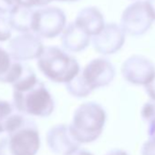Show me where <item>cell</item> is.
I'll return each instance as SVG.
<instances>
[{"label": "cell", "instance_id": "obj_27", "mask_svg": "<svg viewBox=\"0 0 155 155\" xmlns=\"http://www.w3.org/2000/svg\"><path fill=\"white\" fill-rule=\"evenodd\" d=\"M51 1H68V2H75V1H78V0H50Z\"/></svg>", "mask_w": 155, "mask_h": 155}, {"label": "cell", "instance_id": "obj_13", "mask_svg": "<svg viewBox=\"0 0 155 155\" xmlns=\"http://www.w3.org/2000/svg\"><path fill=\"white\" fill-rule=\"evenodd\" d=\"M28 66L22 65L0 47V82L15 84L26 72Z\"/></svg>", "mask_w": 155, "mask_h": 155}, {"label": "cell", "instance_id": "obj_16", "mask_svg": "<svg viewBox=\"0 0 155 155\" xmlns=\"http://www.w3.org/2000/svg\"><path fill=\"white\" fill-rule=\"evenodd\" d=\"M34 15L30 8L18 5L9 16V24L15 30L27 33L33 28Z\"/></svg>", "mask_w": 155, "mask_h": 155}, {"label": "cell", "instance_id": "obj_20", "mask_svg": "<svg viewBox=\"0 0 155 155\" xmlns=\"http://www.w3.org/2000/svg\"><path fill=\"white\" fill-rule=\"evenodd\" d=\"M18 6L17 0H0V14H11Z\"/></svg>", "mask_w": 155, "mask_h": 155}, {"label": "cell", "instance_id": "obj_11", "mask_svg": "<svg viewBox=\"0 0 155 155\" xmlns=\"http://www.w3.org/2000/svg\"><path fill=\"white\" fill-rule=\"evenodd\" d=\"M47 144L55 154L66 155L79 149L81 143L71 133L69 125L58 124L47 132Z\"/></svg>", "mask_w": 155, "mask_h": 155}, {"label": "cell", "instance_id": "obj_8", "mask_svg": "<svg viewBox=\"0 0 155 155\" xmlns=\"http://www.w3.org/2000/svg\"><path fill=\"white\" fill-rule=\"evenodd\" d=\"M152 21L145 2L138 1L130 4L124 10L120 19V27L125 34L139 37L150 29Z\"/></svg>", "mask_w": 155, "mask_h": 155}, {"label": "cell", "instance_id": "obj_9", "mask_svg": "<svg viewBox=\"0 0 155 155\" xmlns=\"http://www.w3.org/2000/svg\"><path fill=\"white\" fill-rule=\"evenodd\" d=\"M91 42L94 49L102 55H112L118 52L124 45L125 32L120 26L115 23L105 25L104 28L92 37Z\"/></svg>", "mask_w": 155, "mask_h": 155}, {"label": "cell", "instance_id": "obj_14", "mask_svg": "<svg viewBox=\"0 0 155 155\" xmlns=\"http://www.w3.org/2000/svg\"><path fill=\"white\" fill-rule=\"evenodd\" d=\"M75 22L91 38L98 35L105 27L103 15L95 7H88L81 9L78 14Z\"/></svg>", "mask_w": 155, "mask_h": 155}, {"label": "cell", "instance_id": "obj_3", "mask_svg": "<svg viewBox=\"0 0 155 155\" xmlns=\"http://www.w3.org/2000/svg\"><path fill=\"white\" fill-rule=\"evenodd\" d=\"M38 66L49 81L63 84L72 81L81 70L74 57L55 46L44 47L38 58Z\"/></svg>", "mask_w": 155, "mask_h": 155}, {"label": "cell", "instance_id": "obj_25", "mask_svg": "<svg viewBox=\"0 0 155 155\" xmlns=\"http://www.w3.org/2000/svg\"><path fill=\"white\" fill-rule=\"evenodd\" d=\"M66 155H94L91 151L88 150H84V149H77L73 151H71L68 154Z\"/></svg>", "mask_w": 155, "mask_h": 155}, {"label": "cell", "instance_id": "obj_2", "mask_svg": "<svg viewBox=\"0 0 155 155\" xmlns=\"http://www.w3.org/2000/svg\"><path fill=\"white\" fill-rule=\"evenodd\" d=\"M106 120L105 109L97 102L88 101L75 110L69 128L74 138L81 144L91 143L101 137Z\"/></svg>", "mask_w": 155, "mask_h": 155}, {"label": "cell", "instance_id": "obj_1", "mask_svg": "<svg viewBox=\"0 0 155 155\" xmlns=\"http://www.w3.org/2000/svg\"><path fill=\"white\" fill-rule=\"evenodd\" d=\"M13 86L15 106L20 112L42 118L52 114L55 109L53 97L29 67Z\"/></svg>", "mask_w": 155, "mask_h": 155}, {"label": "cell", "instance_id": "obj_26", "mask_svg": "<svg viewBox=\"0 0 155 155\" xmlns=\"http://www.w3.org/2000/svg\"><path fill=\"white\" fill-rule=\"evenodd\" d=\"M104 155H129V153L121 149H112L107 151Z\"/></svg>", "mask_w": 155, "mask_h": 155}, {"label": "cell", "instance_id": "obj_10", "mask_svg": "<svg viewBox=\"0 0 155 155\" xmlns=\"http://www.w3.org/2000/svg\"><path fill=\"white\" fill-rule=\"evenodd\" d=\"M44 46L38 35L24 33L14 38L8 45V53L16 60L38 58Z\"/></svg>", "mask_w": 155, "mask_h": 155}, {"label": "cell", "instance_id": "obj_15", "mask_svg": "<svg viewBox=\"0 0 155 155\" xmlns=\"http://www.w3.org/2000/svg\"><path fill=\"white\" fill-rule=\"evenodd\" d=\"M26 119L11 103L0 101V133L10 132L23 125Z\"/></svg>", "mask_w": 155, "mask_h": 155}, {"label": "cell", "instance_id": "obj_18", "mask_svg": "<svg viewBox=\"0 0 155 155\" xmlns=\"http://www.w3.org/2000/svg\"><path fill=\"white\" fill-rule=\"evenodd\" d=\"M140 115L147 125L149 137L155 136V101H150L146 102L141 108Z\"/></svg>", "mask_w": 155, "mask_h": 155}, {"label": "cell", "instance_id": "obj_17", "mask_svg": "<svg viewBox=\"0 0 155 155\" xmlns=\"http://www.w3.org/2000/svg\"><path fill=\"white\" fill-rule=\"evenodd\" d=\"M67 91L74 98L82 99L88 97L92 91L87 87L84 83L82 79L80 76V73L78 74L72 81L65 84Z\"/></svg>", "mask_w": 155, "mask_h": 155}, {"label": "cell", "instance_id": "obj_6", "mask_svg": "<svg viewBox=\"0 0 155 155\" xmlns=\"http://www.w3.org/2000/svg\"><path fill=\"white\" fill-rule=\"evenodd\" d=\"M66 28V15L58 8L49 7L35 11L32 30L39 37L52 38Z\"/></svg>", "mask_w": 155, "mask_h": 155}, {"label": "cell", "instance_id": "obj_12", "mask_svg": "<svg viewBox=\"0 0 155 155\" xmlns=\"http://www.w3.org/2000/svg\"><path fill=\"white\" fill-rule=\"evenodd\" d=\"M91 38V37L74 21L65 28L61 36V43L66 51L81 52L89 47Z\"/></svg>", "mask_w": 155, "mask_h": 155}, {"label": "cell", "instance_id": "obj_5", "mask_svg": "<svg viewBox=\"0 0 155 155\" xmlns=\"http://www.w3.org/2000/svg\"><path fill=\"white\" fill-rule=\"evenodd\" d=\"M115 75L116 70L113 64L105 58L91 59L80 72L82 81L91 91L110 85Z\"/></svg>", "mask_w": 155, "mask_h": 155}, {"label": "cell", "instance_id": "obj_23", "mask_svg": "<svg viewBox=\"0 0 155 155\" xmlns=\"http://www.w3.org/2000/svg\"><path fill=\"white\" fill-rule=\"evenodd\" d=\"M144 91L146 94L149 96L150 101H155V78L146 86H144Z\"/></svg>", "mask_w": 155, "mask_h": 155}, {"label": "cell", "instance_id": "obj_24", "mask_svg": "<svg viewBox=\"0 0 155 155\" xmlns=\"http://www.w3.org/2000/svg\"><path fill=\"white\" fill-rule=\"evenodd\" d=\"M145 5L152 20H155V0H146Z\"/></svg>", "mask_w": 155, "mask_h": 155}, {"label": "cell", "instance_id": "obj_4", "mask_svg": "<svg viewBox=\"0 0 155 155\" xmlns=\"http://www.w3.org/2000/svg\"><path fill=\"white\" fill-rule=\"evenodd\" d=\"M40 137L35 122L26 120L22 126L0 140V155H36Z\"/></svg>", "mask_w": 155, "mask_h": 155}, {"label": "cell", "instance_id": "obj_7", "mask_svg": "<svg viewBox=\"0 0 155 155\" xmlns=\"http://www.w3.org/2000/svg\"><path fill=\"white\" fill-rule=\"evenodd\" d=\"M121 75L130 84L146 86L155 78V65L141 55H133L128 58L121 66Z\"/></svg>", "mask_w": 155, "mask_h": 155}, {"label": "cell", "instance_id": "obj_22", "mask_svg": "<svg viewBox=\"0 0 155 155\" xmlns=\"http://www.w3.org/2000/svg\"><path fill=\"white\" fill-rule=\"evenodd\" d=\"M17 2L20 6H24L27 8H32V7L46 6L50 2V0H17Z\"/></svg>", "mask_w": 155, "mask_h": 155}, {"label": "cell", "instance_id": "obj_21", "mask_svg": "<svg viewBox=\"0 0 155 155\" xmlns=\"http://www.w3.org/2000/svg\"><path fill=\"white\" fill-rule=\"evenodd\" d=\"M141 155H155V136L150 137L141 146Z\"/></svg>", "mask_w": 155, "mask_h": 155}, {"label": "cell", "instance_id": "obj_19", "mask_svg": "<svg viewBox=\"0 0 155 155\" xmlns=\"http://www.w3.org/2000/svg\"><path fill=\"white\" fill-rule=\"evenodd\" d=\"M11 36V26L9 24V18L6 15L0 14V42L8 40Z\"/></svg>", "mask_w": 155, "mask_h": 155}]
</instances>
